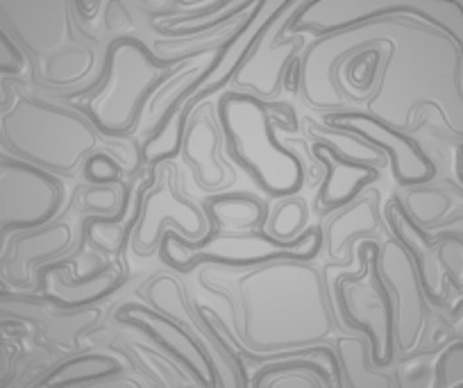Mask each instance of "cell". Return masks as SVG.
I'll return each mask as SVG.
<instances>
[{
    "label": "cell",
    "instance_id": "obj_1",
    "mask_svg": "<svg viewBox=\"0 0 463 388\" xmlns=\"http://www.w3.org/2000/svg\"><path fill=\"white\" fill-rule=\"evenodd\" d=\"M227 252L234 254V257L241 252H248V257L250 259H261V257H270V254H284L288 252V248L287 245L273 243V241H261V239H255V236H241V239L216 241V243L207 245L203 254L221 259L222 254Z\"/></svg>",
    "mask_w": 463,
    "mask_h": 388
}]
</instances>
